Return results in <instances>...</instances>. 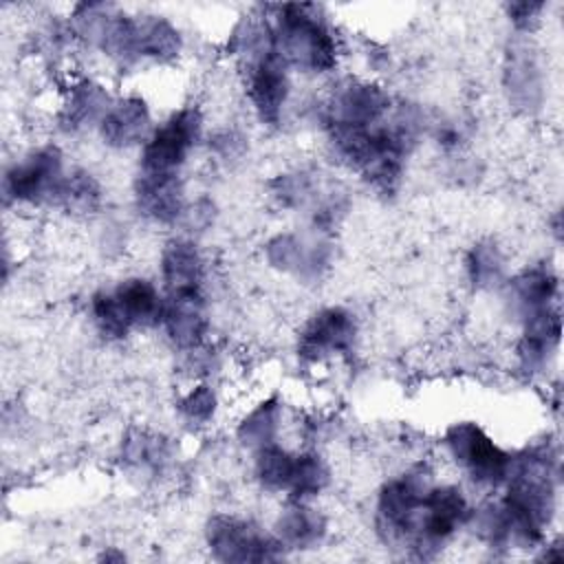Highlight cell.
<instances>
[{
    "instance_id": "6da1fadb",
    "label": "cell",
    "mask_w": 564,
    "mask_h": 564,
    "mask_svg": "<svg viewBox=\"0 0 564 564\" xmlns=\"http://www.w3.org/2000/svg\"><path fill=\"white\" fill-rule=\"evenodd\" d=\"M275 55L286 64L311 73L330 70L337 64V42L326 20L313 4L275 7L269 22Z\"/></svg>"
},
{
    "instance_id": "7a4b0ae2",
    "label": "cell",
    "mask_w": 564,
    "mask_h": 564,
    "mask_svg": "<svg viewBox=\"0 0 564 564\" xmlns=\"http://www.w3.org/2000/svg\"><path fill=\"white\" fill-rule=\"evenodd\" d=\"M445 443L449 454L471 476V480L487 487H498L507 480L513 456L498 447L476 423H454L445 434Z\"/></svg>"
},
{
    "instance_id": "3957f363",
    "label": "cell",
    "mask_w": 564,
    "mask_h": 564,
    "mask_svg": "<svg viewBox=\"0 0 564 564\" xmlns=\"http://www.w3.org/2000/svg\"><path fill=\"white\" fill-rule=\"evenodd\" d=\"M66 172L57 148H40L15 161L4 174L7 200L37 205L59 198Z\"/></svg>"
},
{
    "instance_id": "277c9868",
    "label": "cell",
    "mask_w": 564,
    "mask_h": 564,
    "mask_svg": "<svg viewBox=\"0 0 564 564\" xmlns=\"http://www.w3.org/2000/svg\"><path fill=\"white\" fill-rule=\"evenodd\" d=\"M207 544L212 555L223 562L278 560L284 549L275 535H269L258 524L234 516H214L209 520Z\"/></svg>"
},
{
    "instance_id": "5b68a950",
    "label": "cell",
    "mask_w": 564,
    "mask_h": 564,
    "mask_svg": "<svg viewBox=\"0 0 564 564\" xmlns=\"http://www.w3.org/2000/svg\"><path fill=\"white\" fill-rule=\"evenodd\" d=\"M200 137V115L194 108L174 112L152 130L141 148V172L178 174L189 150Z\"/></svg>"
},
{
    "instance_id": "8992f818",
    "label": "cell",
    "mask_w": 564,
    "mask_h": 564,
    "mask_svg": "<svg viewBox=\"0 0 564 564\" xmlns=\"http://www.w3.org/2000/svg\"><path fill=\"white\" fill-rule=\"evenodd\" d=\"M392 108L390 95L368 82H348L335 88L326 104V126L335 128H366L381 121Z\"/></svg>"
},
{
    "instance_id": "52a82bcc",
    "label": "cell",
    "mask_w": 564,
    "mask_h": 564,
    "mask_svg": "<svg viewBox=\"0 0 564 564\" xmlns=\"http://www.w3.org/2000/svg\"><path fill=\"white\" fill-rule=\"evenodd\" d=\"M286 64L275 55V51H267L253 59H249V79L247 93L264 123H278L282 108L289 97V73Z\"/></svg>"
},
{
    "instance_id": "ba28073f",
    "label": "cell",
    "mask_w": 564,
    "mask_h": 564,
    "mask_svg": "<svg viewBox=\"0 0 564 564\" xmlns=\"http://www.w3.org/2000/svg\"><path fill=\"white\" fill-rule=\"evenodd\" d=\"M355 319L344 308H324L315 313L300 333L297 355L306 361H322L330 355L346 352L355 341Z\"/></svg>"
},
{
    "instance_id": "9c48e42d",
    "label": "cell",
    "mask_w": 564,
    "mask_h": 564,
    "mask_svg": "<svg viewBox=\"0 0 564 564\" xmlns=\"http://www.w3.org/2000/svg\"><path fill=\"white\" fill-rule=\"evenodd\" d=\"M161 324L178 348H196L207 330L203 291L165 293Z\"/></svg>"
},
{
    "instance_id": "30bf717a",
    "label": "cell",
    "mask_w": 564,
    "mask_h": 564,
    "mask_svg": "<svg viewBox=\"0 0 564 564\" xmlns=\"http://www.w3.org/2000/svg\"><path fill=\"white\" fill-rule=\"evenodd\" d=\"M139 212L161 225L176 223L183 214V185L178 174H150L139 172L134 185Z\"/></svg>"
},
{
    "instance_id": "8fae6325",
    "label": "cell",
    "mask_w": 564,
    "mask_h": 564,
    "mask_svg": "<svg viewBox=\"0 0 564 564\" xmlns=\"http://www.w3.org/2000/svg\"><path fill=\"white\" fill-rule=\"evenodd\" d=\"M99 132L101 139L115 148L145 143V139L152 134L145 101L139 97H126L121 101H115L99 121Z\"/></svg>"
},
{
    "instance_id": "7c38bea8",
    "label": "cell",
    "mask_w": 564,
    "mask_h": 564,
    "mask_svg": "<svg viewBox=\"0 0 564 564\" xmlns=\"http://www.w3.org/2000/svg\"><path fill=\"white\" fill-rule=\"evenodd\" d=\"M203 258L192 240L174 238L161 251V280L165 293L203 291Z\"/></svg>"
},
{
    "instance_id": "4fadbf2b",
    "label": "cell",
    "mask_w": 564,
    "mask_h": 564,
    "mask_svg": "<svg viewBox=\"0 0 564 564\" xmlns=\"http://www.w3.org/2000/svg\"><path fill=\"white\" fill-rule=\"evenodd\" d=\"M560 339V313L555 306H546L524 317V333L518 346V357L527 370L544 366L546 357L555 350Z\"/></svg>"
},
{
    "instance_id": "5bb4252c",
    "label": "cell",
    "mask_w": 564,
    "mask_h": 564,
    "mask_svg": "<svg viewBox=\"0 0 564 564\" xmlns=\"http://www.w3.org/2000/svg\"><path fill=\"white\" fill-rule=\"evenodd\" d=\"M112 295L132 328L161 324L163 297L152 282L143 278H128L112 289Z\"/></svg>"
},
{
    "instance_id": "9a60e30c",
    "label": "cell",
    "mask_w": 564,
    "mask_h": 564,
    "mask_svg": "<svg viewBox=\"0 0 564 564\" xmlns=\"http://www.w3.org/2000/svg\"><path fill=\"white\" fill-rule=\"evenodd\" d=\"M324 531V518L313 507L304 505V500H293L275 524V538L284 549H308L322 540Z\"/></svg>"
},
{
    "instance_id": "2e32d148",
    "label": "cell",
    "mask_w": 564,
    "mask_h": 564,
    "mask_svg": "<svg viewBox=\"0 0 564 564\" xmlns=\"http://www.w3.org/2000/svg\"><path fill=\"white\" fill-rule=\"evenodd\" d=\"M557 280L549 267L529 269L511 282V302L522 313V317H529L546 306H553Z\"/></svg>"
},
{
    "instance_id": "e0dca14e",
    "label": "cell",
    "mask_w": 564,
    "mask_h": 564,
    "mask_svg": "<svg viewBox=\"0 0 564 564\" xmlns=\"http://www.w3.org/2000/svg\"><path fill=\"white\" fill-rule=\"evenodd\" d=\"M295 460L297 456L275 443H269L256 449V478L269 491H291Z\"/></svg>"
},
{
    "instance_id": "ac0fdd59",
    "label": "cell",
    "mask_w": 564,
    "mask_h": 564,
    "mask_svg": "<svg viewBox=\"0 0 564 564\" xmlns=\"http://www.w3.org/2000/svg\"><path fill=\"white\" fill-rule=\"evenodd\" d=\"M110 106L112 104L101 86L82 82L70 88L68 101L64 104V121L68 128H79L88 121H101Z\"/></svg>"
},
{
    "instance_id": "d6986e66",
    "label": "cell",
    "mask_w": 564,
    "mask_h": 564,
    "mask_svg": "<svg viewBox=\"0 0 564 564\" xmlns=\"http://www.w3.org/2000/svg\"><path fill=\"white\" fill-rule=\"evenodd\" d=\"M278 419H280V405L275 399H267L258 403L240 423L238 427V438L253 449H260L269 443H275V432H278Z\"/></svg>"
},
{
    "instance_id": "ffe728a7",
    "label": "cell",
    "mask_w": 564,
    "mask_h": 564,
    "mask_svg": "<svg viewBox=\"0 0 564 564\" xmlns=\"http://www.w3.org/2000/svg\"><path fill=\"white\" fill-rule=\"evenodd\" d=\"M57 203H62L73 214H93L101 203L99 183L88 172H70L64 178Z\"/></svg>"
},
{
    "instance_id": "44dd1931",
    "label": "cell",
    "mask_w": 564,
    "mask_h": 564,
    "mask_svg": "<svg viewBox=\"0 0 564 564\" xmlns=\"http://www.w3.org/2000/svg\"><path fill=\"white\" fill-rule=\"evenodd\" d=\"M90 311H93V322H95L97 330L108 339H121L132 330V326L128 324L126 315L121 313L112 291L95 293L93 302H90Z\"/></svg>"
},
{
    "instance_id": "7402d4cb",
    "label": "cell",
    "mask_w": 564,
    "mask_h": 564,
    "mask_svg": "<svg viewBox=\"0 0 564 564\" xmlns=\"http://www.w3.org/2000/svg\"><path fill=\"white\" fill-rule=\"evenodd\" d=\"M326 482H328V471L319 460V456L300 454L295 460V476L289 494L293 500H306L311 496H317Z\"/></svg>"
},
{
    "instance_id": "603a6c76",
    "label": "cell",
    "mask_w": 564,
    "mask_h": 564,
    "mask_svg": "<svg viewBox=\"0 0 564 564\" xmlns=\"http://www.w3.org/2000/svg\"><path fill=\"white\" fill-rule=\"evenodd\" d=\"M469 275L476 286H491L502 273V260L491 245H478L469 256Z\"/></svg>"
},
{
    "instance_id": "cb8c5ba5",
    "label": "cell",
    "mask_w": 564,
    "mask_h": 564,
    "mask_svg": "<svg viewBox=\"0 0 564 564\" xmlns=\"http://www.w3.org/2000/svg\"><path fill=\"white\" fill-rule=\"evenodd\" d=\"M216 408V397L212 392L209 386H196L183 401H181V410L189 421L196 423H205Z\"/></svg>"
},
{
    "instance_id": "d4e9b609",
    "label": "cell",
    "mask_w": 564,
    "mask_h": 564,
    "mask_svg": "<svg viewBox=\"0 0 564 564\" xmlns=\"http://www.w3.org/2000/svg\"><path fill=\"white\" fill-rule=\"evenodd\" d=\"M544 9L542 2H516V4H509V15L511 20L522 26V29H529V24L535 20V15Z\"/></svg>"
}]
</instances>
